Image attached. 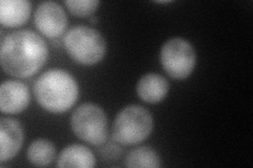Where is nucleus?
I'll return each mask as SVG.
<instances>
[{"label":"nucleus","instance_id":"nucleus-2","mask_svg":"<svg viewBox=\"0 0 253 168\" xmlns=\"http://www.w3.org/2000/svg\"><path fill=\"white\" fill-rule=\"evenodd\" d=\"M78 94L76 80L63 69L44 71L34 84L36 101L42 108L53 114L66 113L76 103Z\"/></svg>","mask_w":253,"mask_h":168},{"label":"nucleus","instance_id":"nucleus-10","mask_svg":"<svg viewBox=\"0 0 253 168\" xmlns=\"http://www.w3.org/2000/svg\"><path fill=\"white\" fill-rule=\"evenodd\" d=\"M136 92L142 101L152 104L160 103L169 92V83L162 75L149 73L140 78Z\"/></svg>","mask_w":253,"mask_h":168},{"label":"nucleus","instance_id":"nucleus-8","mask_svg":"<svg viewBox=\"0 0 253 168\" xmlns=\"http://www.w3.org/2000/svg\"><path fill=\"white\" fill-rule=\"evenodd\" d=\"M31 100L29 87L18 80H6L0 87V109L2 114L15 115L25 110Z\"/></svg>","mask_w":253,"mask_h":168},{"label":"nucleus","instance_id":"nucleus-11","mask_svg":"<svg viewBox=\"0 0 253 168\" xmlns=\"http://www.w3.org/2000/svg\"><path fill=\"white\" fill-rule=\"evenodd\" d=\"M32 4L28 0H1L0 22L5 28H17L28 21Z\"/></svg>","mask_w":253,"mask_h":168},{"label":"nucleus","instance_id":"nucleus-18","mask_svg":"<svg viewBox=\"0 0 253 168\" xmlns=\"http://www.w3.org/2000/svg\"><path fill=\"white\" fill-rule=\"evenodd\" d=\"M157 3H170V2H172V1H156Z\"/></svg>","mask_w":253,"mask_h":168},{"label":"nucleus","instance_id":"nucleus-16","mask_svg":"<svg viewBox=\"0 0 253 168\" xmlns=\"http://www.w3.org/2000/svg\"><path fill=\"white\" fill-rule=\"evenodd\" d=\"M122 155V148L115 145V144H109V145H106L102 147L99 150V156L104 158L107 161H110V160H116L117 158H120Z\"/></svg>","mask_w":253,"mask_h":168},{"label":"nucleus","instance_id":"nucleus-5","mask_svg":"<svg viewBox=\"0 0 253 168\" xmlns=\"http://www.w3.org/2000/svg\"><path fill=\"white\" fill-rule=\"evenodd\" d=\"M71 129L77 138L94 146L108 140V119L105 110L93 103L79 105L71 116Z\"/></svg>","mask_w":253,"mask_h":168},{"label":"nucleus","instance_id":"nucleus-14","mask_svg":"<svg viewBox=\"0 0 253 168\" xmlns=\"http://www.w3.org/2000/svg\"><path fill=\"white\" fill-rule=\"evenodd\" d=\"M161 165V157L149 146H139L130 150L125 159V166L130 168H157Z\"/></svg>","mask_w":253,"mask_h":168},{"label":"nucleus","instance_id":"nucleus-13","mask_svg":"<svg viewBox=\"0 0 253 168\" xmlns=\"http://www.w3.org/2000/svg\"><path fill=\"white\" fill-rule=\"evenodd\" d=\"M56 149L54 144L46 139H37L31 143L28 148L29 162L38 167L49 166L55 159Z\"/></svg>","mask_w":253,"mask_h":168},{"label":"nucleus","instance_id":"nucleus-1","mask_svg":"<svg viewBox=\"0 0 253 168\" xmlns=\"http://www.w3.org/2000/svg\"><path fill=\"white\" fill-rule=\"evenodd\" d=\"M49 49L43 38L31 30L12 32L2 38L0 62L7 75L26 79L44 66Z\"/></svg>","mask_w":253,"mask_h":168},{"label":"nucleus","instance_id":"nucleus-6","mask_svg":"<svg viewBox=\"0 0 253 168\" xmlns=\"http://www.w3.org/2000/svg\"><path fill=\"white\" fill-rule=\"evenodd\" d=\"M161 62L171 78L183 80L193 71L196 54L188 40L174 37L166 41L161 50Z\"/></svg>","mask_w":253,"mask_h":168},{"label":"nucleus","instance_id":"nucleus-7","mask_svg":"<svg viewBox=\"0 0 253 168\" xmlns=\"http://www.w3.org/2000/svg\"><path fill=\"white\" fill-rule=\"evenodd\" d=\"M34 23L41 33L50 39H57L68 26V17L63 7L54 1H44L37 6Z\"/></svg>","mask_w":253,"mask_h":168},{"label":"nucleus","instance_id":"nucleus-17","mask_svg":"<svg viewBox=\"0 0 253 168\" xmlns=\"http://www.w3.org/2000/svg\"><path fill=\"white\" fill-rule=\"evenodd\" d=\"M90 21H91L92 23H96V22H97V19H96V17H92V18L90 19Z\"/></svg>","mask_w":253,"mask_h":168},{"label":"nucleus","instance_id":"nucleus-12","mask_svg":"<svg viewBox=\"0 0 253 168\" xmlns=\"http://www.w3.org/2000/svg\"><path fill=\"white\" fill-rule=\"evenodd\" d=\"M56 165L58 167L92 168L96 165V159L86 146L72 144L61 150Z\"/></svg>","mask_w":253,"mask_h":168},{"label":"nucleus","instance_id":"nucleus-9","mask_svg":"<svg viewBox=\"0 0 253 168\" xmlns=\"http://www.w3.org/2000/svg\"><path fill=\"white\" fill-rule=\"evenodd\" d=\"M23 143V131L17 120L0 119V162L13 159L19 153Z\"/></svg>","mask_w":253,"mask_h":168},{"label":"nucleus","instance_id":"nucleus-3","mask_svg":"<svg viewBox=\"0 0 253 168\" xmlns=\"http://www.w3.org/2000/svg\"><path fill=\"white\" fill-rule=\"evenodd\" d=\"M67 54L83 66H94L105 57L107 44L100 32L90 27L70 29L62 39Z\"/></svg>","mask_w":253,"mask_h":168},{"label":"nucleus","instance_id":"nucleus-4","mask_svg":"<svg viewBox=\"0 0 253 168\" xmlns=\"http://www.w3.org/2000/svg\"><path fill=\"white\" fill-rule=\"evenodd\" d=\"M153 125L150 111L144 106L132 104L117 114L112 125V138L122 145H135L151 134Z\"/></svg>","mask_w":253,"mask_h":168},{"label":"nucleus","instance_id":"nucleus-15","mask_svg":"<svg viewBox=\"0 0 253 168\" xmlns=\"http://www.w3.org/2000/svg\"><path fill=\"white\" fill-rule=\"evenodd\" d=\"M65 4L72 15L77 17H86L97 10L99 1L97 0H66Z\"/></svg>","mask_w":253,"mask_h":168}]
</instances>
